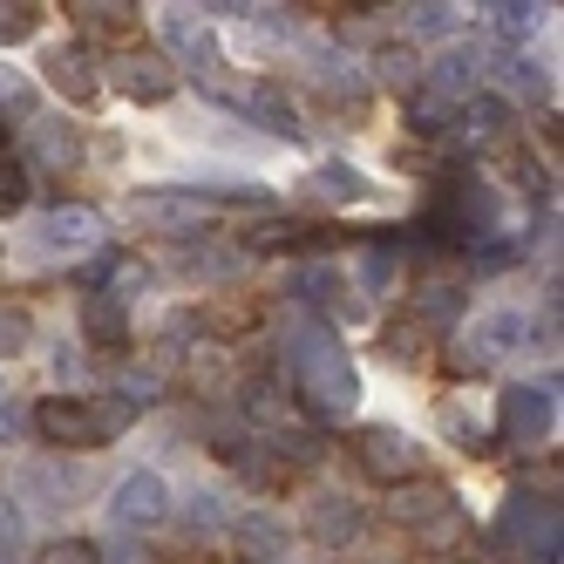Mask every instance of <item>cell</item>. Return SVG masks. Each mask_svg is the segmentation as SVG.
Instances as JSON below:
<instances>
[{"instance_id": "obj_1", "label": "cell", "mask_w": 564, "mask_h": 564, "mask_svg": "<svg viewBox=\"0 0 564 564\" xmlns=\"http://www.w3.org/2000/svg\"><path fill=\"white\" fill-rule=\"evenodd\" d=\"M286 375L300 381V401L313 422H347L360 409V375L327 319H306L300 334H286Z\"/></svg>"}, {"instance_id": "obj_2", "label": "cell", "mask_w": 564, "mask_h": 564, "mask_svg": "<svg viewBox=\"0 0 564 564\" xmlns=\"http://www.w3.org/2000/svg\"><path fill=\"white\" fill-rule=\"evenodd\" d=\"M490 544H497L510 564H557L564 517H557V503H544V497H510L503 517L490 523Z\"/></svg>"}, {"instance_id": "obj_3", "label": "cell", "mask_w": 564, "mask_h": 564, "mask_svg": "<svg viewBox=\"0 0 564 564\" xmlns=\"http://www.w3.org/2000/svg\"><path fill=\"white\" fill-rule=\"evenodd\" d=\"M102 246V218L89 212V205H55V212H42L28 225V238H21V252L34 259V265H68V259H83V252H96Z\"/></svg>"}, {"instance_id": "obj_4", "label": "cell", "mask_w": 564, "mask_h": 564, "mask_svg": "<svg viewBox=\"0 0 564 564\" xmlns=\"http://www.w3.org/2000/svg\"><path fill=\"white\" fill-rule=\"evenodd\" d=\"M171 517H177V503H171V482L156 476V469L116 476V490H109V531L143 538V531H156V523H171Z\"/></svg>"}, {"instance_id": "obj_5", "label": "cell", "mask_w": 564, "mask_h": 564, "mask_svg": "<svg viewBox=\"0 0 564 564\" xmlns=\"http://www.w3.org/2000/svg\"><path fill=\"white\" fill-rule=\"evenodd\" d=\"M123 218L150 238H177V246H191V238H205V205H197L191 191H137L123 197Z\"/></svg>"}, {"instance_id": "obj_6", "label": "cell", "mask_w": 564, "mask_h": 564, "mask_svg": "<svg viewBox=\"0 0 564 564\" xmlns=\"http://www.w3.org/2000/svg\"><path fill=\"white\" fill-rule=\"evenodd\" d=\"M449 150L456 156H482V150H510V137H517V102H503V96H469L456 116H449Z\"/></svg>"}, {"instance_id": "obj_7", "label": "cell", "mask_w": 564, "mask_h": 564, "mask_svg": "<svg viewBox=\"0 0 564 564\" xmlns=\"http://www.w3.org/2000/svg\"><path fill=\"white\" fill-rule=\"evenodd\" d=\"M551 422H557V375L551 381H517V388H503L497 394V435L503 442H544L551 435Z\"/></svg>"}, {"instance_id": "obj_8", "label": "cell", "mask_w": 564, "mask_h": 564, "mask_svg": "<svg viewBox=\"0 0 564 564\" xmlns=\"http://www.w3.org/2000/svg\"><path fill=\"white\" fill-rule=\"evenodd\" d=\"M354 469L368 476V482H388V490H401V482H415L422 476V449L401 429L375 422V429H360L354 435Z\"/></svg>"}, {"instance_id": "obj_9", "label": "cell", "mask_w": 564, "mask_h": 564, "mask_svg": "<svg viewBox=\"0 0 564 564\" xmlns=\"http://www.w3.org/2000/svg\"><path fill=\"white\" fill-rule=\"evenodd\" d=\"M14 490L34 510H75L89 497V469H83V456H34V463H21Z\"/></svg>"}, {"instance_id": "obj_10", "label": "cell", "mask_w": 564, "mask_h": 564, "mask_svg": "<svg viewBox=\"0 0 564 564\" xmlns=\"http://www.w3.org/2000/svg\"><path fill=\"white\" fill-rule=\"evenodd\" d=\"M156 55H164L171 68H191L197 83L218 96V34L197 21V8H171L164 14V48H156Z\"/></svg>"}, {"instance_id": "obj_11", "label": "cell", "mask_w": 564, "mask_h": 564, "mask_svg": "<svg viewBox=\"0 0 564 564\" xmlns=\"http://www.w3.org/2000/svg\"><path fill=\"white\" fill-rule=\"evenodd\" d=\"M102 89H116L123 102H143V109H156V102H171V89H177V68L156 55V48H123L109 68H102Z\"/></svg>"}, {"instance_id": "obj_12", "label": "cell", "mask_w": 564, "mask_h": 564, "mask_svg": "<svg viewBox=\"0 0 564 564\" xmlns=\"http://www.w3.org/2000/svg\"><path fill=\"white\" fill-rule=\"evenodd\" d=\"M388 523H401V531H422L429 544H442L456 531V497L442 490V482H401V490H388Z\"/></svg>"}, {"instance_id": "obj_13", "label": "cell", "mask_w": 564, "mask_h": 564, "mask_svg": "<svg viewBox=\"0 0 564 564\" xmlns=\"http://www.w3.org/2000/svg\"><path fill=\"white\" fill-rule=\"evenodd\" d=\"M34 435L48 442V456H83L96 449V415H89V394H48L42 409H34Z\"/></svg>"}, {"instance_id": "obj_14", "label": "cell", "mask_w": 564, "mask_h": 564, "mask_svg": "<svg viewBox=\"0 0 564 564\" xmlns=\"http://www.w3.org/2000/svg\"><path fill=\"white\" fill-rule=\"evenodd\" d=\"M482 75H490V48H482V42H463V34H456V42H442V55L422 68V89H435L442 102L456 109V102L476 96Z\"/></svg>"}, {"instance_id": "obj_15", "label": "cell", "mask_w": 564, "mask_h": 564, "mask_svg": "<svg viewBox=\"0 0 564 564\" xmlns=\"http://www.w3.org/2000/svg\"><path fill=\"white\" fill-rule=\"evenodd\" d=\"M21 171L34 177H68V171H83V130L62 123V116H34L28 123V156H21Z\"/></svg>"}, {"instance_id": "obj_16", "label": "cell", "mask_w": 564, "mask_h": 564, "mask_svg": "<svg viewBox=\"0 0 564 564\" xmlns=\"http://www.w3.org/2000/svg\"><path fill=\"white\" fill-rule=\"evenodd\" d=\"M42 75H48V89L68 102V109H96L102 102V68H96V55L89 48H48L42 55Z\"/></svg>"}, {"instance_id": "obj_17", "label": "cell", "mask_w": 564, "mask_h": 564, "mask_svg": "<svg viewBox=\"0 0 564 564\" xmlns=\"http://www.w3.org/2000/svg\"><path fill=\"white\" fill-rule=\"evenodd\" d=\"M360 531H368V510H360L354 497H313V510H306V538L319 544V551H347Z\"/></svg>"}, {"instance_id": "obj_18", "label": "cell", "mask_w": 564, "mask_h": 564, "mask_svg": "<svg viewBox=\"0 0 564 564\" xmlns=\"http://www.w3.org/2000/svg\"><path fill=\"white\" fill-rule=\"evenodd\" d=\"M231 551L246 557V564H286L293 531L272 510H246V517H231Z\"/></svg>"}, {"instance_id": "obj_19", "label": "cell", "mask_w": 564, "mask_h": 564, "mask_svg": "<svg viewBox=\"0 0 564 564\" xmlns=\"http://www.w3.org/2000/svg\"><path fill=\"white\" fill-rule=\"evenodd\" d=\"M68 21H75V34H83L75 48H89V42H130L143 8H130V0H75Z\"/></svg>"}, {"instance_id": "obj_20", "label": "cell", "mask_w": 564, "mask_h": 564, "mask_svg": "<svg viewBox=\"0 0 564 564\" xmlns=\"http://www.w3.org/2000/svg\"><path fill=\"white\" fill-rule=\"evenodd\" d=\"M327 238V225H313V218H259L231 238L238 252H300V246H319Z\"/></svg>"}, {"instance_id": "obj_21", "label": "cell", "mask_w": 564, "mask_h": 564, "mask_svg": "<svg viewBox=\"0 0 564 564\" xmlns=\"http://www.w3.org/2000/svg\"><path fill=\"white\" fill-rule=\"evenodd\" d=\"M286 293H293V300H306V306H319V313H327V319H347V313H354V293H347V272H340V265H327V259H319V265H300Z\"/></svg>"}, {"instance_id": "obj_22", "label": "cell", "mask_w": 564, "mask_h": 564, "mask_svg": "<svg viewBox=\"0 0 564 564\" xmlns=\"http://www.w3.org/2000/svg\"><path fill=\"white\" fill-rule=\"evenodd\" d=\"M463 306H469V286H463V279H449V272H435V279H422V286H415V300H409V313L422 319L429 334H442V327H456V319H463Z\"/></svg>"}, {"instance_id": "obj_23", "label": "cell", "mask_w": 564, "mask_h": 564, "mask_svg": "<svg viewBox=\"0 0 564 564\" xmlns=\"http://www.w3.org/2000/svg\"><path fill=\"white\" fill-rule=\"evenodd\" d=\"M306 197H313V205H368V197H375V184L368 177H360L354 164H340V156H327V164H313V177H306Z\"/></svg>"}, {"instance_id": "obj_24", "label": "cell", "mask_w": 564, "mask_h": 564, "mask_svg": "<svg viewBox=\"0 0 564 564\" xmlns=\"http://www.w3.org/2000/svg\"><path fill=\"white\" fill-rule=\"evenodd\" d=\"M435 340L442 334H429L415 313H394L375 347H381V360H394V368H422V360H435Z\"/></svg>"}, {"instance_id": "obj_25", "label": "cell", "mask_w": 564, "mask_h": 564, "mask_svg": "<svg viewBox=\"0 0 564 564\" xmlns=\"http://www.w3.org/2000/svg\"><path fill=\"white\" fill-rule=\"evenodd\" d=\"M109 394L123 401L130 415H143V409H156V401L171 394V375L156 368V360H123V368H116V381H109Z\"/></svg>"}, {"instance_id": "obj_26", "label": "cell", "mask_w": 564, "mask_h": 564, "mask_svg": "<svg viewBox=\"0 0 564 564\" xmlns=\"http://www.w3.org/2000/svg\"><path fill=\"white\" fill-rule=\"evenodd\" d=\"M523 334H531V319H523L517 306H503V313H482L463 340H469V347H476V354L497 368V354H517V347H523Z\"/></svg>"}, {"instance_id": "obj_27", "label": "cell", "mask_w": 564, "mask_h": 564, "mask_svg": "<svg viewBox=\"0 0 564 564\" xmlns=\"http://www.w3.org/2000/svg\"><path fill=\"white\" fill-rule=\"evenodd\" d=\"M246 116L259 130H272V137H286V143H300L306 137V123H300V109H293V96L279 89V83H259L252 96H246Z\"/></svg>"}, {"instance_id": "obj_28", "label": "cell", "mask_w": 564, "mask_h": 564, "mask_svg": "<svg viewBox=\"0 0 564 564\" xmlns=\"http://www.w3.org/2000/svg\"><path fill=\"white\" fill-rule=\"evenodd\" d=\"M368 89L415 96V89H422V55H415L409 42H381V48H375V75H368Z\"/></svg>"}, {"instance_id": "obj_29", "label": "cell", "mask_w": 564, "mask_h": 564, "mask_svg": "<svg viewBox=\"0 0 564 564\" xmlns=\"http://www.w3.org/2000/svg\"><path fill=\"white\" fill-rule=\"evenodd\" d=\"M177 279H231L238 265H246V252H238V246H225V238H212V246H197V238H191V246H177Z\"/></svg>"}, {"instance_id": "obj_30", "label": "cell", "mask_w": 564, "mask_h": 564, "mask_svg": "<svg viewBox=\"0 0 564 564\" xmlns=\"http://www.w3.org/2000/svg\"><path fill=\"white\" fill-rule=\"evenodd\" d=\"M83 340L89 347H116L123 354V340H130V306H116V300H102V293H89V306H83Z\"/></svg>"}, {"instance_id": "obj_31", "label": "cell", "mask_w": 564, "mask_h": 564, "mask_svg": "<svg viewBox=\"0 0 564 564\" xmlns=\"http://www.w3.org/2000/svg\"><path fill=\"white\" fill-rule=\"evenodd\" d=\"M490 68H497V83L510 89L503 102H517V96H531V102H538V96L551 89V83H544V68H538V55H531V48H503V55H490Z\"/></svg>"}, {"instance_id": "obj_32", "label": "cell", "mask_w": 564, "mask_h": 564, "mask_svg": "<svg viewBox=\"0 0 564 564\" xmlns=\"http://www.w3.org/2000/svg\"><path fill=\"white\" fill-rule=\"evenodd\" d=\"M354 279H360V293H388L394 279H401V246H360L354 252Z\"/></svg>"}, {"instance_id": "obj_33", "label": "cell", "mask_w": 564, "mask_h": 564, "mask_svg": "<svg viewBox=\"0 0 564 564\" xmlns=\"http://www.w3.org/2000/svg\"><path fill=\"white\" fill-rule=\"evenodd\" d=\"M197 347H212V334H205V306H177V313H164V354H197Z\"/></svg>"}, {"instance_id": "obj_34", "label": "cell", "mask_w": 564, "mask_h": 564, "mask_svg": "<svg viewBox=\"0 0 564 564\" xmlns=\"http://www.w3.org/2000/svg\"><path fill=\"white\" fill-rule=\"evenodd\" d=\"M482 14H490V28H497V34L523 42V34H538V28H544V14H551V8H538V0H503V8H482Z\"/></svg>"}, {"instance_id": "obj_35", "label": "cell", "mask_w": 564, "mask_h": 564, "mask_svg": "<svg viewBox=\"0 0 564 564\" xmlns=\"http://www.w3.org/2000/svg\"><path fill=\"white\" fill-rule=\"evenodd\" d=\"M42 21H48V8L42 0H0V42H28V34H42Z\"/></svg>"}, {"instance_id": "obj_36", "label": "cell", "mask_w": 564, "mask_h": 564, "mask_svg": "<svg viewBox=\"0 0 564 564\" xmlns=\"http://www.w3.org/2000/svg\"><path fill=\"white\" fill-rule=\"evenodd\" d=\"M401 28L409 34H442V42H456V8H435V0H422V8H401Z\"/></svg>"}, {"instance_id": "obj_37", "label": "cell", "mask_w": 564, "mask_h": 564, "mask_svg": "<svg viewBox=\"0 0 564 564\" xmlns=\"http://www.w3.org/2000/svg\"><path fill=\"white\" fill-rule=\"evenodd\" d=\"M435 354H442V375H449V381H482V375H490V360H482L469 340H442Z\"/></svg>"}, {"instance_id": "obj_38", "label": "cell", "mask_w": 564, "mask_h": 564, "mask_svg": "<svg viewBox=\"0 0 564 564\" xmlns=\"http://www.w3.org/2000/svg\"><path fill=\"white\" fill-rule=\"evenodd\" d=\"M449 116H456V109L442 102L435 89H415V96H409V123H415L422 137H442V130H449Z\"/></svg>"}, {"instance_id": "obj_39", "label": "cell", "mask_w": 564, "mask_h": 564, "mask_svg": "<svg viewBox=\"0 0 564 564\" xmlns=\"http://www.w3.org/2000/svg\"><path fill=\"white\" fill-rule=\"evenodd\" d=\"M28 340H34L28 306H0V360H21V354H28Z\"/></svg>"}, {"instance_id": "obj_40", "label": "cell", "mask_w": 564, "mask_h": 564, "mask_svg": "<svg viewBox=\"0 0 564 564\" xmlns=\"http://www.w3.org/2000/svg\"><path fill=\"white\" fill-rule=\"evenodd\" d=\"M503 171H510V184H517L523 197H551V177H544V164H538L531 150H510V164H503Z\"/></svg>"}, {"instance_id": "obj_41", "label": "cell", "mask_w": 564, "mask_h": 564, "mask_svg": "<svg viewBox=\"0 0 564 564\" xmlns=\"http://www.w3.org/2000/svg\"><path fill=\"white\" fill-rule=\"evenodd\" d=\"M28 191H34V177H28L21 164H8V156H0V218H14V212L28 205Z\"/></svg>"}, {"instance_id": "obj_42", "label": "cell", "mask_w": 564, "mask_h": 564, "mask_svg": "<svg viewBox=\"0 0 564 564\" xmlns=\"http://www.w3.org/2000/svg\"><path fill=\"white\" fill-rule=\"evenodd\" d=\"M184 523H191V531H225V503L212 490H191L184 497Z\"/></svg>"}, {"instance_id": "obj_43", "label": "cell", "mask_w": 564, "mask_h": 564, "mask_svg": "<svg viewBox=\"0 0 564 564\" xmlns=\"http://www.w3.org/2000/svg\"><path fill=\"white\" fill-rule=\"evenodd\" d=\"M89 415H96V435H102V442H109V435H123V429L137 422V415H130L116 394H96V401H89Z\"/></svg>"}, {"instance_id": "obj_44", "label": "cell", "mask_w": 564, "mask_h": 564, "mask_svg": "<svg viewBox=\"0 0 564 564\" xmlns=\"http://www.w3.org/2000/svg\"><path fill=\"white\" fill-rule=\"evenodd\" d=\"M21 435H34V409H21V401H0V449H14Z\"/></svg>"}, {"instance_id": "obj_45", "label": "cell", "mask_w": 564, "mask_h": 564, "mask_svg": "<svg viewBox=\"0 0 564 564\" xmlns=\"http://www.w3.org/2000/svg\"><path fill=\"white\" fill-rule=\"evenodd\" d=\"M42 564H102V557H96L89 538H55V544L42 551Z\"/></svg>"}, {"instance_id": "obj_46", "label": "cell", "mask_w": 564, "mask_h": 564, "mask_svg": "<svg viewBox=\"0 0 564 564\" xmlns=\"http://www.w3.org/2000/svg\"><path fill=\"white\" fill-rule=\"evenodd\" d=\"M21 544H28V523H21V510L0 497V557H21Z\"/></svg>"}, {"instance_id": "obj_47", "label": "cell", "mask_w": 564, "mask_h": 564, "mask_svg": "<svg viewBox=\"0 0 564 564\" xmlns=\"http://www.w3.org/2000/svg\"><path fill=\"white\" fill-rule=\"evenodd\" d=\"M96 557L102 564H150V551L137 538H123V531H109V544H96Z\"/></svg>"}, {"instance_id": "obj_48", "label": "cell", "mask_w": 564, "mask_h": 564, "mask_svg": "<svg viewBox=\"0 0 564 564\" xmlns=\"http://www.w3.org/2000/svg\"><path fill=\"white\" fill-rule=\"evenodd\" d=\"M442 429H449V435L463 442V449H469V456H482V429H476V422H469L463 409H442Z\"/></svg>"}, {"instance_id": "obj_49", "label": "cell", "mask_w": 564, "mask_h": 564, "mask_svg": "<svg viewBox=\"0 0 564 564\" xmlns=\"http://www.w3.org/2000/svg\"><path fill=\"white\" fill-rule=\"evenodd\" d=\"M0 102H14V109L34 102V89H28V75H21V68H0Z\"/></svg>"}, {"instance_id": "obj_50", "label": "cell", "mask_w": 564, "mask_h": 564, "mask_svg": "<svg viewBox=\"0 0 564 564\" xmlns=\"http://www.w3.org/2000/svg\"><path fill=\"white\" fill-rule=\"evenodd\" d=\"M0 150H8V116H0Z\"/></svg>"}, {"instance_id": "obj_51", "label": "cell", "mask_w": 564, "mask_h": 564, "mask_svg": "<svg viewBox=\"0 0 564 564\" xmlns=\"http://www.w3.org/2000/svg\"><path fill=\"white\" fill-rule=\"evenodd\" d=\"M286 564H293V557H286Z\"/></svg>"}]
</instances>
